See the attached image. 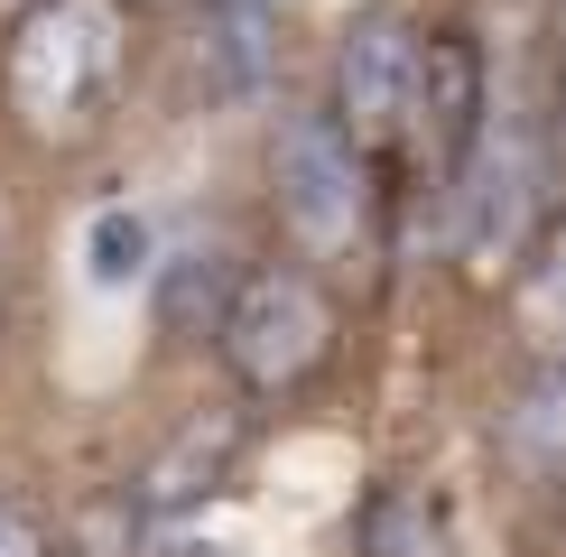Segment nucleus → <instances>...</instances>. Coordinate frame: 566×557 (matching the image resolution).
Here are the masks:
<instances>
[{"instance_id":"1","label":"nucleus","mask_w":566,"mask_h":557,"mask_svg":"<svg viewBox=\"0 0 566 557\" xmlns=\"http://www.w3.org/2000/svg\"><path fill=\"white\" fill-rule=\"evenodd\" d=\"M112 84H122V10L112 0H46V10L19 19L10 103L29 130H46V139L84 130L112 103Z\"/></svg>"},{"instance_id":"2","label":"nucleus","mask_w":566,"mask_h":557,"mask_svg":"<svg viewBox=\"0 0 566 557\" xmlns=\"http://www.w3.org/2000/svg\"><path fill=\"white\" fill-rule=\"evenodd\" d=\"M538 223V130H530V103L521 93H492L474 139H464L455 158V251L474 278H511V261H521Z\"/></svg>"},{"instance_id":"3","label":"nucleus","mask_w":566,"mask_h":557,"mask_svg":"<svg viewBox=\"0 0 566 557\" xmlns=\"http://www.w3.org/2000/svg\"><path fill=\"white\" fill-rule=\"evenodd\" d=\"M270 196L279 223L306 261H353L371 232V177H363V139L335 112H289L270 130Z\"/></svg>"},{"instance_id":"4","label":"nucleus","mask_w":566,"mask_h":557,"mask_svg":"<svg viewBox=\"0 0 566 557\" xmlns=\"http://www.w3.org/2000/svg\"><path fill=\"white\" fill-rule=\"evenodd\" d=\"M325 344H335V307H325L316 278L297 270H251L242 288H232L223 307V354L242 371L251 390H297L306 371L325 362Z\"/></svg>"},{"instance_id":"5","label":"nucleus","mask_w":566,"mask_h":557,"mask_svg":"<svg viewBox=\"0 0 566 557\" xmlns=\"http://www.w3.org/2000/svg\"><path fill=\"white\" fill-rule=\"evenodd\" d=\"M418 112H428V38L409 19L371 10L335 56V122L363 149H390V139L418 130Z\"/></svg>"},{"instance_id":"6","label":"nucleus","mask_w":566,"mask_h":557,"mask_svg":"<svg viewBox=\"0 0 566 557\" xmlns=\"http://www.w3.org/2000/svg\"><path fill=\"white\" fill-rule=\"evenodd\" d=\"M279 75V0H205V93L261 103Z\"/></svg>"},{"instance_id":"7","label":"nucleus","mask_w":566,"mask_h":557,"mask_svg":"<svg viewBox=\"0 0 566 557\" xmlns=\"http://www.w3.org/2000/svg\"><path fill=\"white\" fill-rule=\"evenodd\" d=\"M502 455L521 483H566V354L538 362V381L502 418Z\"/></svg>"},{"instance_id":"8","label":"nucleus","mask_w":566,"mask_h":557,"mask_svg":"<svg viewBox=\"0 0 566 557\" xmlns=\"http://www.w3.org/2000/svg\"><path fill=\"white\" fill-rule=\"evenodd\" d=\"M149 261H158V232L139 223L130 204H112V214L84 223V278H93V288H130Z\"/></svg>"},{"instance_id":"9","label":"nucleus","mask_w":566,"mask_h":557,"mask_svg":"<svg viewBox=\"0 0 566 557\" xmlns=\"http://www.w3.org/2000/svg\"><path fill=\"white\" fill-rule=\"evenodd\" d=\"M521 316H530V344H538V354H566V232L548 242V261L530 270Z\"/></svg>"},{"instance_id":"10","label":"nucleus","mask_w":566,"mask_h":557,"mask_svg":"<svg viewBox=\"0 0 566 557\" xmlns=\"http://www.w3.org/2000/svg\"><path fill=\"white\" fill-rule=\"evenodd\" d=\"M0 557H46V529H38L10 493H0Z\"/></svg>"},{"instance_id":"11","label":"nucleus","mask_w":566,"mask_h":557,"mask_svg":"<svg viewBox=\"0 0 566 557\" xmlns=\"http://www.w3.org/2000/svg\"><path fill=\"white\" fill-rule=\"evenodd\" d=\"M158 10H205V0H158Z\"/></svg>"}]
</instances>
